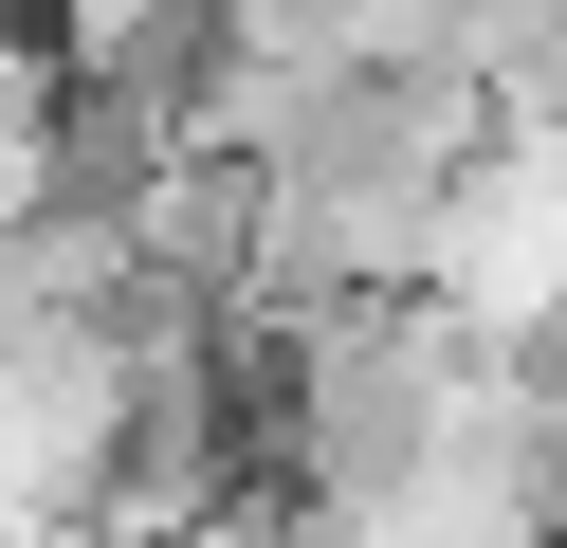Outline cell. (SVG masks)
<instances>
[{"instance_id":"cell-1","label":"cell","mask_w":567,"mask_h":548,"mask_svg":"<svg viewBox=\"0 0 567 548\" xmlns=\"http://www.w3.org/2000/svg\"><path fill=\"white\" fill-rule=\"evenodd\" d=\"M476 348L494 329H457L440 292H311V311H275V438H257V475L293 494L311 548H348L421 457H440Z\"/></svg>"}]
</instances>
